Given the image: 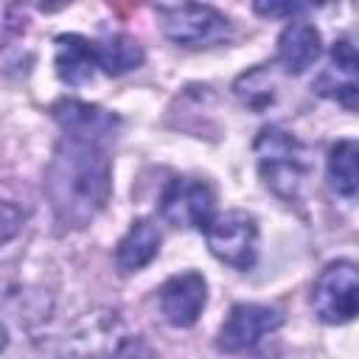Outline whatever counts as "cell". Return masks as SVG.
<instances>
[{
	"label": "cell",
	"mask_w": 359,
	"mask_h": 359,
	"mask_svg": "<svg viewBox=\"0 0 359 359\" xmlns=\"http://www.w3.org/2000/svg\"><path fill=\"white\" fill-rule=\"evenodd\" d=\"M45 194L56 224L65 230L87 227L112 194L109 143L62 135L45 168Z\"/></svg>",
	"instance_id": "cell-1"
},
{
	"label": "cell",
	"mask_w": 359,
	"mask_h": 359,
	"mask_svg": "<svg viewBox=\"0 0 359 359\" xmlns=\"http://www.w3.org/2000/svg\"><path fill=\"white\" fill-rule=\"evenodd\" d=\"M160 230L151 219H137L132 222V227L121 236L118 247H115V266L121 272H137L143 266H149L157 252H160Z\"/></svg>",
	"instance_id": "cell-14"
},
{
	"label": "cell",
	"mask_w": 359,
	"mask_h": 359,
	"mask_svg": "<svg viewBox=\"0 0 359 359\" xmlns=\"http://www.w3.org/2000/svg\"><path fill=\"white\" fill-rule=\"evenodd\" d=\"M323 53V36L309 20H289L278 36V65L289 76L306 73Z\"/></svg>",
	"instance_id": "cell-12"
},
{
	"label": "cell",
	"mask_w": 359,
	"mask_h": 359,
	"mask_svg": "<svg viewBox=\"0 0 359 359\" xmlns=\"http://www.w3.org/2000/svg\"><path fill=\"white\" fill-rule=\"evenodd\" d=\"M356 50L348 39H337L331 45L328 53V65L323 67V73L314 79V93L323 98H331L337 104H342L345 109H356V95H359V84H356Z\"/></svg>",
	"instance_id": "cell-10"
},
{
	"label": "cell",
	"mask_w": 359,
	"mask_h": 359,
	"mask_svg": "<svg viewBox=\"0 0 359 359\" xmlns=\"http://www.w3.org/2000/svg\"><path fill=\"white\" fill-rule=\"evenodd\" d=\"M314 314L328 325H345L359 309V275L353 261L328 264L311 286Z\"/></svg>",
	"instance_id": "cell-6"
},
{
	"label": "cell",
	"mask_w": 359,
	"mask_h": 359,
	"mask_svg": "<svg viewBox=\"0 0 359 359\" xmlns=\"http://www.w3.org/2000/svg\"><path fill=\"white\" fill-rule=\"evenodd\" d=\"M132 337L118 311L98 309L84 314L70 331H65L56 359H115Z\"/></svg>",
	"instance_id": "cell-3"
},
{
	"label": "cell",
	"mask_w": 359,
	"mask_h": 359,
	"mask_svg": "<svg viewBox=\"0 0 359 359\" xmlns=\"http://www.w3.org/2000/svg\"><path fill=\"white\" fill-rule=\"evenodd\" d=\"M283 325V314L264 303H236L216 334V348L224 353H241L255 348L264 337Z\"/></svg>",
	"instance_id": "cell-8"
},
{
	"label": "cell",
	"mask_w": 359,
	"mask_h": 359,
	"mask_svg": "<svg viewBox=\"0 0 359 359\" xmlns=\"http://www.w3.org/2000/svg\"><path fill=\"white\" fill-rule=\"evenodd\" d=\"M163 34L182 48H210L230 36L233 22L213 6L205 3H174L157 6Z\"/></svg>",
	"instance_id": "cell-4"
},
{
	"label": "cell",
	"mask_w": 359,
	"mask_h": 359,
	"mask_svg": "<svg viewBox=\"0 0 359 359\" xmlns=\"http://www.w3.org/2000/svg\"><path fill=\"white\" fill-rule=\"evenodd\" d=\"M208 250L227 266L247 272L258 261V222L247 210H224L205 227Z\"/></svg>",
	"instance_id": "cell-5"
},
{
	"label": "cell",
	"mask_w": 359,
	"mask_h": 359,
	"mask_svg": "<svg viewBox=\"0 0 359 359\" xmlns=\"http://www.w3.org/2000/svg\"><path fill=\"white\" fill-rule=\"evenodd\" d=\"M157 306L168 325L191 328L199 320L202 309L208 306V280L194 269L177 272L160 286Z\"/></svg>",
	"instance_id": "cell-9"
},
{
	"label": "cell",
	"mask_w": 359,
	"mask_h": 359,
	"mask_svg": "<svg viewBox=\"0 0 359 359\" xmlns=\"http://www.w3.org/2000/svg\"><path fill=\"white\" fill-rule=\"evenodd\" d=\"M98 50V70L107 76H123L143 62V48L129 34H112L104 42H95Z\"/></svg>",
	"instance_id": "cell-16"
},
{
	"label": "cell",
	"mask_w": 359,
	"mask_h": 359,
	"mask_svg": "<svg viewBox=\"0 0 359 359\" xmlns=\"http://www.w3.org/2000/svg\"><path fill=\"white\" fill-rule=\"evenodd\" d=\"M252 149H255V163L264 185L286 205L300 202L314 171L309 146L292 132H286L283 126L272 123L258 132Z\"/></svg>",
	"instance_id": "cell-2"
},
{
	"label": "cell",
	"mask_w": 359,
	"mask_h": 359,
	"mask_svg": "<svg viewBox=\"0 0 359 359\" xmlns=\"http://www.w3.org/2000/svg\"><path fill=\"white\" fill-rule=\"evenodd\" d=\"M233 93L238 95V101L244 107H250L255 112H264L278 98V81H275L269 67H252L250 73H241L236 79Z\"/></svg>",
	"instance_id": "cell-17"
},
{
	"label": "cell",
	"mask_w": 359,
	"mask_h": 359,
	"mask_svg": "<svg viewBox=\"0 0 359 359\" xmlns=\"http://www.w3.org/2000/svg\"><path fill=\"white\" fill-rule=\"evenodd\" d=\"M22 222H25L22 208L8 202V199H0V247L8 244L22 230Z\"/></svg>",
	"instance_id": "cell-18"
},
{
	"label": "cell",
	"mask_w": 359,
	"mask_h": 359,
	"mask_svg": "<svg viewBox=\"0 0 359 359\" xmlns=\"http://www.w3.org/2000/svg\"><path fill=\"white\" fill-rule=\"evenodd\" d=\"M115 359H157V353H154L149 345H143V342H137V339H129L126 348H123Z\"/></svg>",
	"instance_id": "cell-19"
},
{
	"label": "cell",
	"mask_w": 359,
	"mask_h": 359,
	"mask_svg": "<svg viewBox=\"0 0 359 359\" xmlns=\"http://www.w3.org/2000/svg\"><path fill=\"white\" fill-rule=\"evenodd\" d=\"M53 121L59 123L62 135L70 137H90L101 143H112L118 132V118L95 104L76 101V98H62L53 104Z\"/></svg>",
	"instance_id": "cell-11"
},
{
	"label": "cell",
	"mask_w": 359,
	"mask_h": 359,
	"mask_svg": "<svg viewBox=\"0 0 359 359\" xmlns=\"http://www.w3.org/2000/svg\"><path fill=\"white\" fill-rule=\"evenodd\" d=\"M163 222L185 230H205L216 216V194L208 180L174 177L160 194Z\"/></svg>",
	"instance_id": "cell-7"
},
{
	"label": "cell",
	"mask_w": 359,
	"mask_h": 359,
	"mask_svg": "<svg viewBox=\"0 0 359 359\" xmlns=\"http://www.w3.org/2000/svg\"><path fill=\"white\" fill-rule=\"evenodd\" d=\"M53 45H56V53H53L56 76L65 84L81 87L95 76V70H98L95 42H90L87 36H79V34H62V36H56Z\"/></svg>",
	"instance_id": "cell-13"
},
{
	"label": "cell",
	"mask_w": 359,
	"mask_h": 359,
	"mask_svg": "<svg viewBox=\"0 0 359 359\" xmlns=\"http://www.w3.org/2000/svg\"><path fill=\"white\" fill-rule=\"evenodd\" d=\"M255 11L258 14H266V17H280V14L292 17V14L306 11V6H294V3H286V6H255Z\"/></svg>",
	"instance_id": "cell-20"
},
{
	"label": "cell",
	"mask_w": 359,
	"mask_h": 359,
	"mask_svg": "<svg viewBox=\"0 0 359 359\" xmlns=\"http://www.w3.org/2000/svg\"><path fill=\"white\" fill-rule=\"evenodd\" d=\"M3 348H6V325L0 323V351H3Z\"/></svg>",
	"instance_id": "cell-21"
},
{
	"label": "cell",
	"mask_w": 359,
	"mask_h": 359,
	"mask_svg": "<svg viewBox=\"0 0 359 359\" xmlns=\"http://www.w3.org/2000/svg\"><path fill=\"white\" fill-rule=\"evenodd\" d=\"M328 182L331 188L345 196V199H356V188H359V146L353 137H342L331 146L328 151Z\"/></svg>",
	"instance_id": "cell-15"
}]
</instances>
